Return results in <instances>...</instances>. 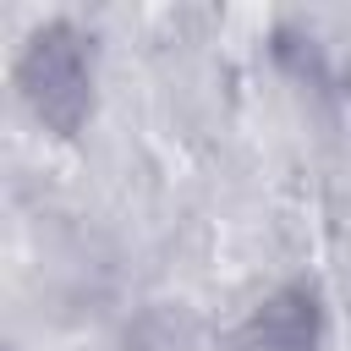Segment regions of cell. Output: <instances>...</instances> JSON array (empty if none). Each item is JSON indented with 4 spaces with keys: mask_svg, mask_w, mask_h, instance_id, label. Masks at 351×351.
Wrapping results in <instances>:
<instances>
[{
    "mask_svg": "<svg viewBox=\"0 0 351 351\" xmlns=\"http://www.w3.org/2000/svg\"><path fill=\"white\" fill-rule=\"evenodd\" d=\"M252 340H258V351H307V346H313V302H307L302 291L274 296V302L258 313Z\"/></svg>",
    "mask_w": 351,
    "mask_h": 351,
    "instance_id": "obj_2",
    "label": "cell"
},
{
    "mask_svg": "<svg viewBox=\"0 0 351 351\" xmlns=\"http://www.w3.org/2000/svg\"><path fill=\"white\" fill-rule=\"evenodd\" d=\"M16 82H22L27 104L38 110V121H49L60 132H71L88 110V66H82V49L71 44L66 27L33 33V44L22 49Z\"/></svg>",
    "mask_w": 351,
    "mask_h": 351,
    "instance_id": "obj_1",
    "label": "cell"
}]
</instances>
